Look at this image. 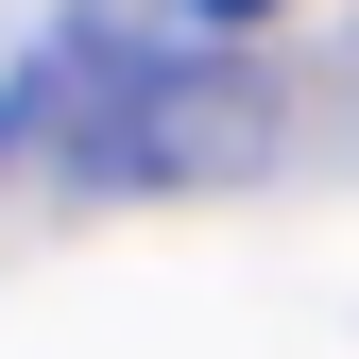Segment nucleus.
<instances>
[{"label": "nucleus", "mask_w": 359, "mask_h": 359, "mask_svg": "<svg viewBox=\"0 0 359 359\" xmlns=\"http://www.w3.org/2000/svg\"><path fill=\"white\" fill-rule=\"evenodd\" d=\"M189 18H257V0H189Z\"/></svg>", "instance_id": "f03ea898"}, {"label": "nucleus", "mask_w": 359, "mask_h": 359, "mask_svg": "<svg viewBox=\"0 0 359 359\" xmlns=\"http://www.w3.org/2000/svg\"><path fill=\"white\" fill-rule=\"evenodd\" d=\"M86 189H205V171H257V86L205 69V52H154V69H103V120L69 137Z\"/></svg>", "instance_id": "f257e3e1"}]
</instances>
